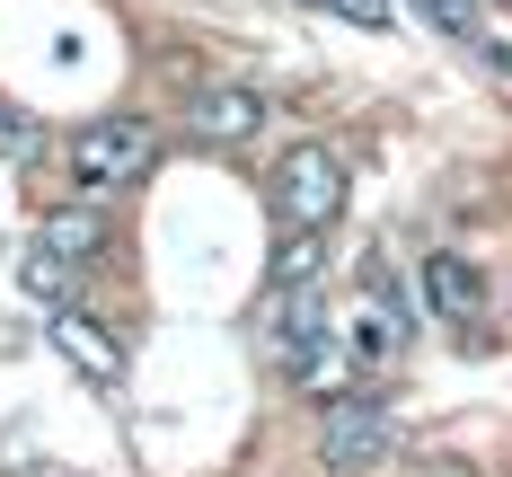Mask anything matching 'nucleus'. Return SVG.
Here are the masks:
<instances>
[{
  "label": "nucleus",
  "instance_id": "nucleus-4",
  "mask_svg": "<svg viewBox=\"0 0 512 477\" xmlns=\"http://www.w3.org/2000/svg\"><path fill=\"white\" fill-rule=\"evenodd\" d=\"M336 345V318H327V292L318 283H301V292H274V310H265V354H274V371L292 380L301 363H318Z\"/></svg>",
  "mask_w": 512,
  "mask_h": 477
},
{
  "label": "nucleus",
  "instance_id": "nucleus-15",
  "mask_svg": "<svg viewBox=\"0 0 512 477\" xmlns=\"http://www.w3.org/2000/svg\"><path fill=\"white\" fill-rule=\"evenodd\" d=\"M433 477H477V469H468V460H433Z\"/></svg>",
  "mask_w": 512,
  "mask_h": 477
},
{
  "label": "nucleus",
  "instance_id": "nucleus-16",
  "mask_svg": "<svg viewBox=\"0 0 512 477\" xmlns=\"http://www.w3.org/2000/svg\"><path fill=\"white\" fill-rule=\"evenodd\" d=\"M301 9H318V0H301Z\"/></svg>",
  "mask_w": 512,
  "mask_h": 477
},
{
  "label": "nucleus",
  "instance_id": "nucleus-3",
  "mask_svg": "<svg viewBox=\"0 0 512 477\" xmlns=\"http://www.w3.org/2000/svg\"><path fill=\"white\" fill-rule=\"evenodd\" d=\"M398 451H407V433H398L389 407H371V398H336L327 424H318V469L327 477H380Z\"/></svg>",
  "mask_w": 512,
  "mask_h": 477
},
{
  "label": "nucleus",
  "instance_id": "nucleus-13",
  "mask_svg": "<svg viewBox=\"0 0 512 477\" xmlns=\"http://www.w3.org/2000/svg\"><path fill=\"white\" fill-rule=\"evenodd\" d=\"M27 151H45V124H36L27 106L0 98V159H27Z\"/></svg>",
  "mask_w": 512,
  "mask_h": 477
},
{
  "label": "nucleus",
  "instance_id": "nucleus-11",
  "mask_svg": "<svg viewBox=\"0 0 512 477\" xmlns=\"http://www.w3.org/2000/svg\"><path fill=\"white\" fill-rule=\"evenodd\" d=\"M415 18L442 27L451 45H486V9H477V0H415Z\"/></svg>",
  "mask_w": 512,
  "mask_h": 477
},
{
  "label": "nucleus",
  "instance_id": "nucleus-8",
  "mask_svg": "<svg viewBox=\"0 0 512 477\" xmlns=\"http://www.w3.org/2000/svg\"><path fill=\"white\" fill-rule=\"evenodd\" d=\"M407 327H415V318H398L389 301H380V292H362L354 327H336V336H345V354H362V363H389V354L407 345Z\"/></svg>",
  "mask_w": 512,
  "mask_h": 477
},
{
  "label": "nucleus",
  "instance_id": "nucleus-12",
  "mask_svg": "<svg viewBox=\"0 0 512 477\" xmlns=\"http://www.w3.org/2000/svg\"><path fill=\"white\" fill-rule=\"evenodd\" d=\"M18 292H36V301H71V265L53 257V248H27V257H18Z\"/></svg>",
  "mask_w": 512,
  "mask_h": 477
},
{
  "label": "nucleus",
  "instance_id": "nucleus-6",
  "mask_svg": "<svg viewBox=\"0 0 512 477\" xmlns=\"http://www.w3.org/2000/svg\"><path fill=\"white\" fill-rule=\"evenodd\" d=\"M106 239H115V230H106L98 195H89V204H45V212H36V248H53L62 265H98Z\"/></svg>",
  "mask_w": 512,
  "mask_h": 477
},
{
  "label": "nucleus",
  "instance_id": "nucleus-1",
  "mask_svg": "<svg viewBox=\"0 0 512 477\" xmlns=\"http://www.w3.org/2000/svg\"><path fill=\"white\" fill-rule=\"evenodd\" d=\"M62 168H71L80 195H124V186H142L159 168V133L142 115H89V124L62 142Z\"/></svg>",
  "mask_w": 512,
  "mask_h": 477
},
{
  "label": "nucleus",
  "instance_id": "nucleus-14",
  "mask_svg": "<svg viewBox=\"0 0 512 477\" xmlns=\"http://www.w3.org/2000/svg\"><path fill=\"white\" fill-rule=\"evenodd\" d=\"M318 9H336L345 27H389L398 18V0H318Z\"/></svg>",
  "mask_w": 512,
  "mask_h": 477
},
{
  "label": "nucleus",
  "instance_id": "nucleus-7",
  "mask_svg": "<svg viewBox=\"0 0 512 477\" xmlns=\"http://www.w3.org/2000/svg\"><path fill=\"white\" fill-rule=\"evenodd\" d=\"M186 124H195V142L230 151V142H248L256 124H265V98H256V89H239V80H221V89H204V98L186 106Z\"/></svg>",
  "mask_w": 512,
  "mask_h": 477
},
{
  "label": "nucleus",
  "instance_id": "nucleus-2",
  "mask_svg": "<svg viewBox=\"0 0 512 477\" xmlns=\"http://www.w3.org/2000/svg\"><path fill=\"white\" fill-rule=\"evenodd\" d=\"M265 212H274V230H327L345 212V159L327 142H292L265 177Z\"/></svg>",
  "mask_w": 512,
  "mask_h": 477
},
{
  "label": "nucleus",
  "instance_id": "nucleus-10",
  "mask_svg": "<svg viewBox=\"0 0 512 477\" xmlns=\"http://www.w3.org/2000/svg\"><path fill=\"white\" fill-rule=\"evenodd\" d=\"M53 345L89 371V380H115V371H124V354L98 336V318H89V310H62V318H53Z\"/></svg>",
  "mask_w": 512,
  "mask_h": 477
},
{
  "label": "nucleus",
  "instance_id": "nucleus-9",
  "mask_svg": "<svg viewBox=\"0 0 512 477\" xmlns=\"http://www.w3.org/2000/svg\"><path fill=\"white\" fill-rule=\"evenodd\" d=\"M318 265H327V230H283V248H274V265H265V301L318 283Z\"/></svg>",
  "mask_w": 512,
  "mask_h": 477
},
{
  "label": "nucleus",
  "instance_id": "nucleus-5",
  "mask_svg": "<svg viewBox=\"0 0 512 477\" xmlns=\"http://www.w3.org/2000/svg\"><path fill=\"white\" fill-rule=\"evenodd\" d=\"M424 301H433V318H451V327L486 318V265L460 257V248H433L424 257Z\"/></svg>",
  "mask_w": 512,
  "mask_h": 477
}]
</instances>
